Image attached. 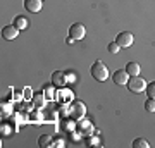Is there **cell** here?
<instances>
[{
	"label": "cell",
	"mask_w": 155,
	"mask_h": 148,
	"mask_svg": "<svg viewBox=\"0 0 155 148\" xmlns=\"http://www.w3.org/2000/svg\"><path fill=\"white\" fill-rule=\"evenodd\" d=\"M112 81L116 83V84H119V86H126L127 81H129V74H127L126 69H117L112 74Z\"/></svg>",
	"instance_id": "6"
},
{
	"label": "cell",
	"mask_w": 155,
	"mask_h": 148,
	"mask_svg": "<svg viewBox=\"0 0 155 148\" xmlns=\"http://www.w3.org/2000/svg\"><path fill=\"white\" fill-rule=\"evenodd\" d=\"M107 48H109V52H110V54H114V55H116L117 52L121 50V47L117 45V41H110V43H109V47H107Z\"/></svg>",
	"instance_id": "20"
},
{
	"label": "cell",
	"mask_w": 155,
	"mask_h": 148,
	"mask_svg": "<svg viewBox=\"0 0 155 148\" xmlns=\"http://www.w3.org/2000/svg\"><path fill=\"white\" fill-rule=\"evenodd\" d=\"M52 83H54L55 86H59V88H64L67 83H69V79H67V72L55 71L54 74H52Z\"/></svg>",
	"instance_id": "7"
},
{
	"label": "cell",
	"mask_w": 155,
	"mask_h": 148,
	"mask_svg": "<svg viewBox=\"0 0 155 148\" xmlns=\"http://www.w3.org/2000/svg\"><path fill=\"white\" fill-rule=\"evenodd\" d=\"M78 129H79L81 133H91L93 131V126H91L90 121H83V119H81V122L78 124Z\"/></svg>",
	"instance_id": "15"
},
{
	"label": "cell",
	"mask_w": 155,
	"mask_h": 148,
	"mask_svg": "<svg viewBox=\"0 0 155 148\" xmlns=\"http://www.w3.org/2000/svg\"><path fill=\"white\" fill-rule=\"evenodd\" d=\"M116 41L121 48H129V47L134 43V36L129 33V31H121V33L116 36Z\"/></svg>",
	"instance_id": "4"
},
{
	"label": "cell",
	"mask_w": 155,
	"mask_h": 148,
	"mask_svg": "<svg viewBox=\"0 0 155 148\" xmlns=\"http://www.w3.org/2000/svg\"><path fill=\"white\" fill-rule=\"evenodd\" d=\"M126 71H127L129 76H140L141 67H140L138 62H127V64H126Z\"/></svg>",
	"instance_id": "11"
},
{
	"label": "cell",
	"mask_w": 155,
	"mask_h": 148,
	"mask_svg": "<svg viewBox=\"0 0 155 148\" xmlns=\"http://www.w3.org/2000/svg\"><path fill=\"white\" fill-rule=\"evenodd\" d=\"M69 36H71L72 40H83L84 36H86V28L81 24V22H74V24H71L69 26Z\"/></svg>",
	"instance_id": "3"
},
{
	"label": "cell",
	"mask_w": 155,
	"mask_h": 148,
	"mask_svg": "<svg viewBox=\"0 0 155 148\" xmlns=\"http://www.w3.org/2000/svg\"><path fill=\"white\" fill-rule=\"evenodd\" d=\"M90 72H91V77H93L95 81H98V83L107 81V79H109V76H110L109 67H107L102 61H95L93 66H91V69H90Z\"/></svg>",
	"instance_id": "1"
},
{
	"label": "cell",
	"mask_w": 155,
	"mask_h": 148,
	"mask_svg": "<svg viewBox=\"0 0 155 148\" xmlns=\"http://www.w3.org/2000/svg\"><path fill=\"white\" fill-rule=\"evenodd\" d=\"M24 93H26V98H33L35 97L33 91H29V88H24Z\"/></svg>",
	"instance_id": "22"
},
{
	"label": "cell",
	"mask_w": 155,
	"mask_h": 148,
	"mask_svg": "<svg viewBox=\"0 0 155 148\" xmlns=\"http://www.w3.org/2000/svg\"><path fill=\"white\" fill-rule=\"evenodd\" d=\"M33 104L36 105V107H38V109H43L45 105H47V97H45L43 93H38V95H35L33 98Z\"/></svg>",
	"instance_id": "14"
},
{
	"label": "cell",
	"mask_w": 155,
	"mask_h": 148,
	"mask_svg": "<svg viewBox=\"0 0 155 148\" xmlns=\"http://www.w3.org/2000/svg\"><path fill=\"white\" fill-rule=\"evenodd\" d=\"M145 110L155 112V98H147V102H145Z\"/></svg>",
	"instance_id": "19"
},
{
	"label": "cell",
	"mask_w": 155,
	"mask_h": 148,
	"mask_svg": "<svg viewBox=\"0 0 155 148\" xmlns=\"http://www.w3.org/2000/svg\"><path fill=\"white\" fill-rule=\"evenodd\" d=\"M148 83L145 81L141 76H129V81H127V90L129 91H133V93H141L145 91V88H147Z\"/></svg>",
	"instance_id": "2"
},
{
	"label": "cell",
	"mask_w": 155,
	"mask_h": 148,
	"mask_svg": "<svg viewBox=\"0 0 155 148\" xmlns=\"http://www.w3.org/2000/svg\"><path fill=\"white\" fill-rule=\"evenodd\" d=\"M17 35H19V29H17L14 24H9V26H4L2 28V38L11 41V40H16Z\"/></svg>",
	"instance_id": "8"
},
{
	"label": "cell",
	"mask_w": 155,
	"mask_h": 148,
	"mask_svg": "<svg viewBox=\"0 0 155 148\" xmlns=\"http://www.w3.org/2000/svg\"><path fill=\"white\" fill-rule=\"evenodd\" d=\"M38 146H41V148L54 146V140H52V136H50V134H41V136L38 138Z\"/></svg>",
	"instance_id": "13"
},
{
	"label": "cell",
	"mask_w": 155,
	"mask_h": 148,
	"mask_svg": "<svg viewBox=\"0 0 155 148\" xmlns=\"http://www.w3.org/2000/svg\"><path fill=\"white\" fill-rule=\"evenodd\" d=\"M74 41H76V40H72L71 36H69V38L66 40V43H67V45H72V43H74Z\"/></svg>",
	"instance_id": "24"
},
{
	"label": "cell",
	"mask_w": 155,
	"mask_h": 148,
	"mask_svg": "<svg viewBox=\"0 0 155 148\" xmlns=\"http://www.w3.org/2000/svg\"><path fill=\"white\" fill-rule=\"evenodd\" d=\"M12 24H14L19 31H22V29H28V26H29L28 19H26L24 16H17L16 19H14V22H12Z\"/></svg>",
	"instance_id": "12"
},
{
	"label": "cell",
	"mask_w": 155,
	"mask_h": 148,
	"mask_svg": "<svg viewBox=\"0 0 155 148\" xmlns=\"http://www.w3.org/2000/svg\"><path fill=\"white\" fill-rule=\"evenodd\" d=\"M41 7H43V2L41 0H24V9L28 12H31V14L40 12Z\"/></svg>",
	"instance_id": "9"
},
{
	"label": "cell",
	"mask_w": 155,
	"mask_h": 148,
	"mask_svg": "<svg viewBox=\"0 0 155 148\" xmlns=\"http://www.w3.org/2000/svg\"><path fill=\"white\" fill-rule=\"evenodd\" d=\"M64 88H66V86H64ZM64 88H61V91L55 95V98L61 100V102H66V100H69V97H72L71 91H67V90H64Z\"/></svg>",
	"instance_id": "16"
},
{
	"label": "cell",
	"mask_w": 155,
	"mask_h": 148,
	"mask_svg": "<svg viewBox=\"0 0 155 148\" xmlns=\"http://www.w3.org/2000/svg\"><path fill=\"white\" fill-rule=\"evenodd\" d=\"M54 146H64V141H61V140L59 141H54Z\"/></svg>",
	"instance_id": "23"
},
{
	"label": "cell",
	"mask_w": 155,
	"mask_h": 148,
	"mask_svg": "<svg viewBox=\"0 0 155 148\" xmlns=\"http://www.w3.org/2000/svg\"><path fill=\"white\" fill-rule=\"evenodd\" d=\"M145 91H147V97L148 98H155V81L148 83L147 88H145Z\"/></svg>",
	"instance_id": "18"
},
{
	"label": "cell",
	"mask_w": 155,
	"mask_h": 148,
	"mask_svg": "<svg viewBox=\"0 0 155 148\" xmlns=\"http://www.w3.org/2000/svg\"><path fill=\"white\" fill-rule=\"evenodd\" d=\"M133 148H150V143L143 138H136L133 141Z\"/></svg>",
	"instance_id": "17"
},
{
	"label": "cell",
	"mask_w": 155,
	"mask_h": 148,
	"mask_svg": "<svg viewBox=\"0 0 155 148\" xmlns=\"http://www.w3.org/2000/svg\"><path fill=\"white\" fill-rule=\"evenodd\" d=\"M98 138H95V136H90V140L86 141V145H90V146H95V145H98Z\"/></svg>",
	"instance_id": "21"
},
{
	"label": "cell",
	"mask_w": 155,
	"mask_h": 148,
	"mask_svg": "<svg viewBox=\"0 0 155 148\" xmlns=\"http://www.w3.org/2000/svg\"><path fill=\"white\" fill-rule=\"evenodd\" d=\"M84 114H86V107H84L83 102H79V100H74L71 104V117H74V119H83Z\"/></svg>",
	"instance_id": "5"
},
{
	"label": "cell",
	"mask_w": 155,
	"mask_h": 148,
	"mask_svg": "<svg viewBox=\"0 0 155 148\" xmlns=\"http://www.w3.org/2000/svg\"><path fill=\"white\" fill-rule=\"evenodd\" d=\"M41 93L47 97V100H54L55 98V84L54 83H50V84H45L43 86V90H41Z\"/></svg>",
	"instance_id": "10"
}]
</instances>
